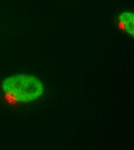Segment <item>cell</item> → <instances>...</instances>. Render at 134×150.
<instances>
[{"label":"cell","mask_w":134,"mask_h":150,"mask_svg":"<svg viewBox=\"0 0 134 150\" xmlns=\"http://www.w3.org/2000/svg\"><path fill=\"white\" fill-rule=\"evenodd\" d=\"M3 91L15 100L27 103L42 95L43 85L37 77L29 75H15L6 79L2 84Z\"/></svg>","instance_id":"obj_1"},{"label":"cell","mask_w":134,"mask_h":150,"mask_svg":"<svg viewBox=\"0 0 134 150\" xmlns=\"http://www.w3.org/2000/svg\"><path fill=\"white\" fill-rule=\"evenodd\" d=\"M119 19L125 27L127 31L133 37L134 35V14L129 12H123L119 16Z\"/></svg>","instance_id":"obj_2"}]
</instances>
